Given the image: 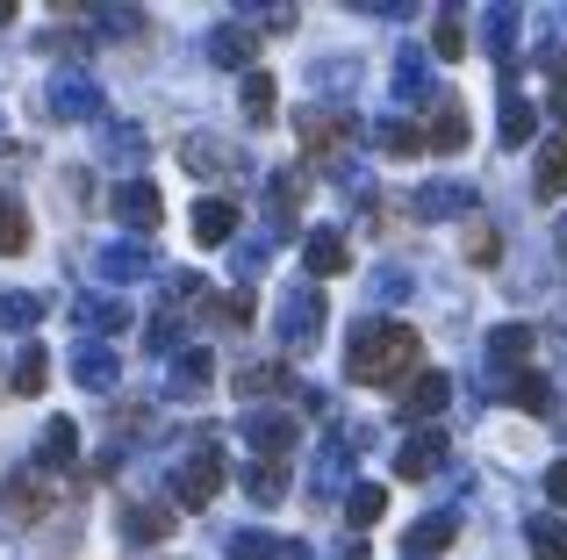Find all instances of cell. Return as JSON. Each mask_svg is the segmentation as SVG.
I'll use <instances>...</instances> for the list:
<instances>
[{
  "instance_id": "obj_1",
  "label": "cell",
  "mask_w": 567,
  "mask_h": 560,
  "mask_svg": "<svg viewBox=\"0 0 567 560\" xmlns=\"http://www.w3.org/2000/svg\"><path fill=\"white\" fill-rule=\"evenodd\" d=\"M416 345H424V338H416L410 323H381V317H367V323H352L346 374L360 381V388H388V381H402V374L416 366Z\"/></svg>"
},
{
  "instance_id": "obj_2",
  "label": "cell",
  "mask_w": 567,
  "mask_h": 560,
  "mask_svg": "<svg viewBox=\"0 0 567 560\" xmlns=\"http://www.w3.org/2000/svg\"><path fill=\"white\" fill-rule=\"evenodd\" d=\"M216 496H223V446H216V432H202L181 460H173V504H181V510H208Z\"/></svg>"
},
{
  "instance_id": "obj_3",
  "label": "cell",
  "mask_w": 567,
  "mask_h": 560,
  "mask_svg": "<svg viewBox=\"0 0 567 560\" xmlns=\"http://www.w3.org/2000/svg\"><path fill=\"white\" fill-rule=\"evenodd\" d=\"M323 317H331V302H323L317 280L288 288V294H280V345H288V352H309L323 338Z\"/></svg>"
},
{
  "instance_id": "obj_4",
  "label": "cell",
  "mask_w": 567,
  "mask_h": 560,
  "mask_svg": "<svg viewBox=\"0 0 567 560\" xmlns=\"http://www.w3.org/2000/svg\"><path fill=\"white\" fill-rule=\"evenodd\" d=\"M295 137H302L309 158H338L352 144V115L346 108H323V101H309L302 115H295Z\"/></svg>"
},
{
  "instance_id": "obj_5",
  "label": "cell",
  "mask_w": 567,
  "mask_h": 560,
  "mask_svg": "<svg viewBox=\"0 0 567 560\" xmlns=\"http://www.w3.org/2000/svg\"><path fill=\"white\" fill-rule=\"evenodd\" d=\"M0 504H8V518H22V525L51 518V510H58V475H43V467H14L8 489H0Z\"/></svg>"
},
{
  "instance_id": "obj_6",
  "label": "cell",
  "mask_w": 567,
  "mask_h": 560,
  "mask_svg": "<svg viewBox=\"0 0 567 560\" xmlns=\"http://www.w3.org/2000/svg\"><path fill=\"white\" fill-rule=\"evenodd\" d=\"M51 123H109V101L86 72H58L51 80Z\"/></svg>"
},
{
  "instance_id": "obj_7",
  "label": "cell",
  "mask_w": 567,
  "mask_h": 560,
  "mask_svg": "<svg viewBox=\"0 0 567 560\" xmlns=\"http://www.w3.org/2000/svg\"><path fill=\"white\" fill-rule=\"evenodd\" d=\"M302 195H309V173L302 166H274V180H266V224H274V245L295 238V224H302Z\"/></svg>"
},
{
  "instance_id": "obj_8",
  "label": "cell",
  "mask_w": 567,
  "mask_h": 560,
  "mask_svg": "<svg viewBox=\"0 0 567 560\" xmlns=\"http://www.w3.org/2000/svg\"><path fill=\"white\" fill-rule=\"evenodd\" d=\"M181 166L194 173V180H237V173H251V158L237 152V144H223V137H187L181 144Z\"/></svg>"
},
{
  "instance_id": "obj_9",
  "label": "cell",
  "mask_w": 567,
  "mask_h": 560,
  "mask_svg": "<svg viewBox=\"0 0 567 560\" xmlns=\"http://www.w3.org/2000/svg\"><path fill=\"white\" fill-rule=\"evenodd\" d=\"M237 432L251 438V453H259V460H288L295 438H302V424H295L288 409H245V424H237Z\"/></svg>"
},
{
  "instance_id": "obj_10",
  "label": "cell",
  "mask_w": 567,
  "mask_h": 560,
  "mask_svg": "<svg viewBox=\"0 0 567 560\" xmlns=\"http://www.w3.org/2000/svg\"><path fill=\"white\" fill-rule=\"evenodd\" d=\"M109 209H115V224H130L137 238H152V230L166 224V201H158L152 180H123V187L109 195Z\"/></svg>"
},
{
  "instance_id": "obj_11",
  "label": "cell",
  "mask_w": 567,
  "mask_h": 560,
  "mask_svg": "<svg viewBox=\"0 0 567 560\" xmlns=\"http://www.w3.org/2000/svg\"><path fill=\"white\" fill-rule=\"evenodd\" d=\"M445 460H453V446H445V432L431 424V432H410V438H402V453H395V475H402V481H431Z\"/></svg>"
},
{
  "instance_id": "obj_12",
  "label": "cell",
  "mask_w": 567,
  "mask_h": 560,
  "mask_svg": "<svg viewBox=\"0 0 567 560\" xmlns=\"http://www.w3.org/2000/svg\"><path fill=\"white\" fill-rule=\"evenodd\" d=\"M237 403H251V409H266V395H295L302 403V388H295V374L288 366H274V360H251V366H237Z\"/></svg>"
},
{
  "instance_id": "obj_13",
  "label": "cell",
  "mask_w": 567,
  "mask_h": 560,
  "mask_svg": "<svg viewBox=\"0 0 567 560\" xmlns=\"http://www.w3.org/2000/svg\"><path fill=\"white\" fill-rule=\"evenodd\" d=\"M532 323H503V331H488V381H511V374H525V360H532Z\"/></svg>"
},
{
  "instance_id": "obj_14",
  "label": "cell",
  "mask_w": 567,
  "mask_h": 560,
  "mask_svg": "<svg viewBox=\"0 0 567 560\" xmlns=\"http://www.w3.org/2000/svg\"><path fill=\"white\" fill-rule=\"evenodd\" d=\"M445 403H453V374H439V366H431V374H416L410 381V388H402V417H410V424H424V432H431V417H439V409Z\"/></svg>"
},
{
  "instance_id": "obj_15",
  "label": "cell",
  "mask_w": 567,
  "mask_h": 560,
  "mask_svg": "<svg viewBox=\"0 0 567 560\" xmlns=\"http://www.w3.org/2000/svg\"><path fill=\"white\" fill-rule=\"evenodd\" d=\"M144 152H152V137H144L137 123H123V115H109V123H101V158H109L115 173H137Z\"/></svg>"
},
{
  "instance_id": "obj_16",
  "label": "cell",
  "mask_w": 567,
  "mask_h": 560,
  "mask_svg": "<svg viewBox=\"0 0 567 560\" xmlns=\"http://www.w3.org/2000/svg\"><path fill=\"white\" fill-rule=\"evenodd\" d=\"M208 58H216L223 72H251V58H259V29H251V22L208 29Z\"/></svg>"
},
{
  "instance_id": "obj_17",
  "label": "cell",
  "mask_w": 567,
  "mask_h": 560,
  "mask_svg": "<svg viewBox=\"0 0 567 560\" xmlns=\"http://www.w3.org/2000/svg\"><path fill=\"white\" fill-rule=\"evenodd\" d=\"M72 323H80L86 345H101V338H115L130 323V309L115 302V294H80V302H72Z\"/></svg>"
},
{
  "instance_id": "obj_18",
  "label": "cell",
  "mask_w": 567,
  "mask_h": 560,
  "mask_svg": "<svg viewBox=\"0 0 567 560\" xmlns=\"http://www.w3.org/2000/svg\"><path fill=\"white\" fill-rule=\"evenodd\" d=\"M338 489H360V481H352V432L346 438H331V446L317 453V481H309V496H338Z\"/></svg>"
},
{
  "instance_id": "obj_19",
  "label": "cell",
  "mask_w": 567,
  "mask_h": 560,
  "mask_svg": "<svg viewBox=\"0 0 567 560\" xmlns=\"http://www.w3.org/2000/svg\"><path fill=\"white\" fill-rule=\"evenodd\" d=\"M460 539V518L453 510H431L424 525H410V532H402V560H431V553H445Z\"/></svg>"
},
{
  "instance_id": "obj_20",
  "label": "cell",
  "mask_w": 567,
  "mask_h": 560,
  "mask_svg": "<svg viewBox=\"0 0 567 560\" xmlns=\"http://www.w3.org/2000/svg\"><path fill=\"white\" fill-rule=\"evenodd\" d=\"M72 381H80L86 395H109L115 381H123V360H115L109 345H80L72 352Z\"/></svg>"
},
{
  "instance_id": "obj_21",
  "label": "cell",
  "mask_w": 567,
  "mask_h": 560,
  "mask_svg": "<svg viewBox=\"0 0 567 560\" xmlns=\"http://www.w3.org/2000/svg\"><path fill=\"white\" fill-rule=\"evenodd\" d=\"M416 216H424V224H445V216H474V187H460V180H431V187H416Z\"/></svg>"
},
{
  "instance_id": "obj_22",
  "label": "cell",
  "mask_w": 567,
  "mask_h": 560,
  "mask_svg": "<svg viewBox=\"0 0 567 560\" xmlns=\"http://www.w3.org/2000/svg\"><path fill=\"white\" fill-rule=\"evenodd\" d=\"M302 267H309V280H338L352 267L346 238H338V230H309V238H302Z\"/></svg>"
},
{
  "instance_id": "obj_23",
  "label": "cell",
  "mask_w": 567,
  "mask_h": 560,
  "mask_svg": "<svg viewBox=\"0 0 567 560\" xmlns=\"http://www.w3.org/2000/svg\"><path fill=\"white\" fill-rule=\"evenodd\" d=\"M43 475H72V467H80V424L72 417H51L43 424Z\"/></svg>"
},
{
  "instance_id": "obj_24",
  "label": "cell",
  "mask_w": 567,
  "mask_h": 560,
  "mask_svg": "<svg viewBox=\"0 0 567 560\" xmlns=\"http://www.w3.org/2000/svg\"><path fill=\"white\" fill-rule=\"evenodd\" d=\"M144 273H158L152 238H130V245H109V252H101V280H144Z\"/></svg>"
},
{
  "instance_id": "obj_25",
  "label": "cell",
  "mask_w": 567,
  "mask_h": 560,
  "mask_svg": "<svg viewBox=\"0 0 567 560\" xmlns=\"http://www.w3.org/2000/svg\"><path fill=\"white\" fill-rule=\"evenodd\" d=\"M230 238H237V201L230 195L194 201V245H230Z\"/></svg>"
},
{
  "instance_id": "obj_26",
  "label": "cell",
  "mask_w": 567,
  "mask_h": 560,
  "mask_svg": "<svg viewBox=\"0 0 567 560\" xmlns=\"http://www.w3.org/2000/svg\"><path fill=\"white\" fill-rule=\"evenodd\" d=\"M517 29H525V14H517V8H488L482 14V43H488V58H496L503 72L517 65Z\"/></svg>"
},
{
  "instance_id": "obj_27",
  "label": "cell",
  "mask_w": 567,
  "mask_h": 560,
  "mask_svg": "<svg viewBox=\"0 0 567 560\" xmlns=\"http://www.w3.org/2000/svg\"><path fill=\"white\" fill-rule=\"evenodd\" d=\"M173 525H181L173 504H130L123 510V539H130V547H152V539H166Z\"/></svg>"
},
{
  "instance_id": "obj_28",
  "label": "cell",
  "mask_w": 567,
  "mask_h": 560,
  "mask_svg": "<svg viewBox=\"0 0 567 560\" xmlns=\"http://www.w3.org/2000/svg\"><path fill=\"white\" fill-rule=\"evenodd\" d=\"M208 381H216V360H208V345H187L181 360H173V403H194Z\"/></svg>"
},
{
  "instance_id": "obj_29",
  "label": "cell",
  "mask_w": 567,
  "mask_h": 560,
  "mask_svg": "<svg viewBox=\"0 0 567 560\" xmlns=\"http://www.w3.org/2000/svg\"><path fill=\"white\" fill-rule=\"evenodd\" d=\"M496 388H503V403H517L525 417H546V409H554V381L532 374V366H525V374H511V381H496Z\"/></svg>"
},
{
  "instance_id": "obj_30",
  "label": "cell",
  "mask_w": 567,
  "mask_h": 560,
  "mask_svg": "<svg viewBox=\"0 0 567 560\" xmlns=\"http://www.w3.org/2000/svg\"><path fill=\"white\" fill-rule=\"evenodd\" d=\"M496 137H503V152L532 144V137H539V108H532L525 94H503V123H496Z\"/></svg>"
},
{
  "instance_id": "obj_31",
  "label": "cell",
  "mask_w": 567,
  "mask_h": 560,
  "mask_svg": "<svg viewBox=\"0 0 567 560\" xmlns=\"http://www.w3.org/2000/svg\"><path fill=\"white\" fill-rule=\"evenodd\" d=\"M374 152H388V158H416V152H431V144H424V129H416V123H402V115H381V123H374Z\"/></svg>"
},
{
  "instance_id": "obj_32",
  "label": "cell",
  "mask_w": 567,
  "mask_h": 560,
  "mask_svg": "<svg viewBox=\"0 0 567 560\" xmlns=\"http://www.w3.org/2000/svg\"><path fill=\"white\" fill-rule=\"evenodd\" d=\"M424 144H431V152H467V108H460V101H439Z\"/></svg>"
},
{
  "instance_id": "obj_33",
  "label": "cell",
  "mask_w": 567,
  "mask_h": 560,
  "mask_svg": "<svg viewBox=\"0 0 567 560\" xmlns=\"http://www.w3.org/2000/svg\"><path fill=\"white\" fill-rule=\"evenodd\" d=\"M237 101H245V123H274V108H280V86H274V72H245V86H237Z\"/></svg>"
},
{
  "instance_id": "obj_34",
  "label": "cell",
  "mask_w": 567,
  "mask_h": 560,
  "mask_svg": "<svg viewBox=\"0 0 567 560\" xmlns=\"http://www.w3.org/2000/svg\"><path fill=\"white\" fill-rule=\"evenodd\" d=\"M43 309H51V302H43L37 288H8V294H0V331H37Z\"/></svg>"
},
{
  "instance_id": "obj_35",
  "label": "cell",
  "mask_w": 567,
  "mask_h": 560,
  "mask_svg": "<svg viewBox=\"0 0 567 560\" xmlns=\"http://www.w3.org/2000/svg\"><path fill=\"white\" fill-rule=\"evenodd\" d=\"M29 252V209L0 187V259H22Z\"/></svg>"
},
{
  "instance_id": "obj_36",
  "label": "cell",
  "mask_w": 567,
  "mask_h": 560,
  "mask_svg": "<svg viewBox=\"0 0 567 560\" xmlns=\"http://www.w3.org/2000/svg\"><path fill=\"white\" fill-rule=\"evenodd\" d=\"M381 518H388V489H381V481H360V489L346 496V525L367 532V525H381Z\"/></svg>"
},
{
  "instance_id": "obj_37",
  "label": "cell",
  "mask_w": 567,
  "mask_h": 560,
  "mask_svg": "<svg viewBox=\"0 0 567 560\" xmlns=\"http://www.w3.org/2000/svg\"><path fill=\"white\" fill-rule=\"evenodd\" d=\"M532 195H539V201H560V195H567V144H546V152H539Z\"/></svg>"
},
{
  "instance_id": "obj_38",
  "label": "cell",
  "mask_w": 567,
  "mask_h": 560,
  "mask_svg": "<svg viewBox=\"0 0 567 560\" xmlns=\"http://www.w3.org/2000/svg\"><path fill=\"white\" fill-rule=\"evenodd\" d=\"M245 489H251V504H280V496H288V460H251Z\"/></svg>"
},
{
  "instance_id": "obj_39",
  "label": "cell",
  "mask_w": 567,
  "mask_h": 560,
  "mask_svg": "<svg viewBox=\"0 0 567 560\" xmlns=\"http://www.w3.org/2000/svg\"><path fill=\"white\" fill-rule=\"evenodd\" d=\"M424 94H431L424 51H395V101H424Z\"/></svg>"
},
{
  "instance_id": "obj_40",
  "label": "cell",
  "mask_w": 567,
  "mask_h": 560,
  "mask_svg": "<svg viewBox=\"0 0 567 560\" xmlns=\"http://www.w3.org/2000/svg\"><path fill=\"white\" fill-rule=\"evenodd\" d=\"M525 539H532V560H567V525L560 518H532Z\"/></svg>"
},
{
  "instance_id": "obj_41",
  "label": "cell",
  "mask_w": 567,
  "mask_h": 560,
  "mask_svg": "<svg viewBox=\"0 0 567 560\" xmlns=\"http://www.w3.org/2000/svg\"><path fill=\"white\" fill-rule=\"evenodd\" d=\"M43 388H51V360H43V345H29L14 360V395H43Z\"/></svg>"
},
{
  "instance_id": "obj_42",
  "label": "cell",
  "mask_w": 567,
  "mask_h": 560,
  "mask_svg": "<svg viewBox=\"0 0 567 560\" xmlns=\"http://www.w3.org/2000/svg\"><path fill=\"white\" fill-rule=\"evenodd\" d=\"M431 43H439V58H460V51H467V22H460V8H445L439 22H431Z\"/></svg>"
},
{
  "instance_id": "obj_43",
  "label": "cell",
  "mask_w": 567,
  "mask_h": 560,
  "mask_svg": "<svg viewBox=\"0 0 567 560\" xmlns=\"http://www.w3.org/2000/svg\"><path fill=\"white\" fill-rule=\"evenodd\" d=\"M230 560H280V539L274 532H237L230 539Z\"/></svg>"
},
{
  "instance_id": "obj_44",
  "label": "cell",
  "mask_w": 567,
  "mask_h": 560,
  "mask_svg": "<svg viewBox=\"0 0 567 560\" xmlns=\"http://www.w3.org/2000/svg\"><path fill=\"white\" fill-rule=\"evenodd\" d=\"M266 259H274V238L237 245V252H230V267H237V280H259V273H266Z\"/></svg>"
},
{
  "instance_id": "obj_45",
  "label": "cell",
  "mask_w": 567,
  "mask_h": 560,
  "mask_svg": "<svg viewBox=\"0 0 567 560\" xmlns=\"http://www.w3.org/2000/svg\"><path fill=\"white\" fill-rule=\"evenodd\" d=\"M94 29H109V37H144V14H130V8H101V14H94Z\"/></svg>"
},
{
  "instance_id": "obj_46",
  "label": "cell",
  "mask_w": 567,
  "mask_h": 560,
  "mask_svg": "<svg viewBox=\"0 0 567 560\" xmlns=\"http://www.w3.org/2000/svg\"><path fill=\"white\" fill-rule=\"evenodd\" d=\"M467 259H474V267H496V259H503V238H496V230H474V238H467Z\"/></svg>"
},
{
  "instance_id": "obj_47",
  "label": "cell",
  "mask_w": 567,
  "mask_h": 560,
  "mask_svg": "<svg viewBox=\"0 0 567 560\" xmlns=\"http://www.w3.org/2000/svg\"><path fill=\"white\" fill-rule=\"evenodd\" d=\"M374 288L388 294V302H402V294H410V267H381V273H374Z\"/></svg>"
},
{
  "instance_id": "obj_48",
  "label": "cell",
  "mask_w": 567,
  "mask_h": 560,
  "mask_svg": "<svg viewBox=\"0 0 567 560\" xmlns=\"http://www.w3.org/2000/svg\"><path fill=\"white\" fill-rule=\"evenodd\" d=\"M43 51H51V58H72V51H86V43L65 37V29H51V37H43Z\"/></svg>"
},
{
  "instance_id": "obj_49",
  "label": "cell",
  "mask_w": 567,
  "mask_h": 560,
  "mask_svg": "<svg viewBox=\"0 0 567 560\" xmlns=\"http://www.w3.org/2000/svg\"><path fill=\"white\" fill-rule=\"evenodd\" d=\"M546 496H554V504H567V460L546 467Z\"/></svg>"
},
{
  "instance_id": "obj_50",
  "label": "cell",
  "mask_w": 567,
  "mask_h": 560,
  "mask_svg": "<svg viewBox=\"0 0 567 560\" xmlns=\"http://www.w3.org/2000/svg\"><path fill=\"white\" fill-rule=\"evenodd\" d=\"M317 86H352V65H317Z\"/></svg>"
},
{
  "instance_id": "obj_51",
  "label": "cell",
  "mask_w": 567,
  "mask_h": 560,
  "mask_svg": "<svg viewBox=\"0 0 567 560\" xmlns=\"http://www.w3.org/2000/svg\"><path fill=\"white\" fill-rule=\"evenodd\" d=\"M280 560H317V553H309L302 539H280Z\"/></svg>"
},
{
  "instance_id": "obj_52",
  "label": "cell",
  "mask_w": 567,
  "mask_h": 560,
  "mask_svg": "<svg viewBox=\"0 0 567 560\" xmlns=\"http://www.w3.org/2000/svg\"><path fill=\"white\" fill-rule=\"evenodd\" d=\"M338 560H374V553H367L360 539H346V547H338Z\"/></svg>"
},
{
  "instance_id": "obj_53",
  "label": "cell",
  "mask_w": 567,
  "mask_h": 560,
  "mask_svg": "<svg viewBox=\"0 0 567 560\" xmlns=\"http://www.w3.org/2000/svg\"><path fill=\"white\" fill-rule=\"evenodd\" d=\"M546 72H554V86H567V43H560V58H554Z\"/></svg>"
},
{
  "instance_id": "obj_54",
  "label": "cell",
  "mask_w": 567,
  "mask_h": 560,
  "mask_svg": "<svg viewBox=\"0 0 567 560\" xmlns=\"http://www.w3.org/2000/svg\"><path fill=\"white\" fill-rule=\"evenodd\" d=\"M554 259H560V267H567V224L554 230Z\"/></svg>"
},
{
  "instance_id": "obj_55",
  "label": "cell",
  "mask_w": 567,
  "mask_h": 560,
  "mask_svg": "<svg viewBox=\"0 0 567 560\" xmlns=\"http://www.w3.org/2000/svg\"><path fill=\"white\" fill-rule=\"evenodd\" d=\"M8 22H14V8H8V0H0V29H8Z\"/></svg>"
}]
</instances>
